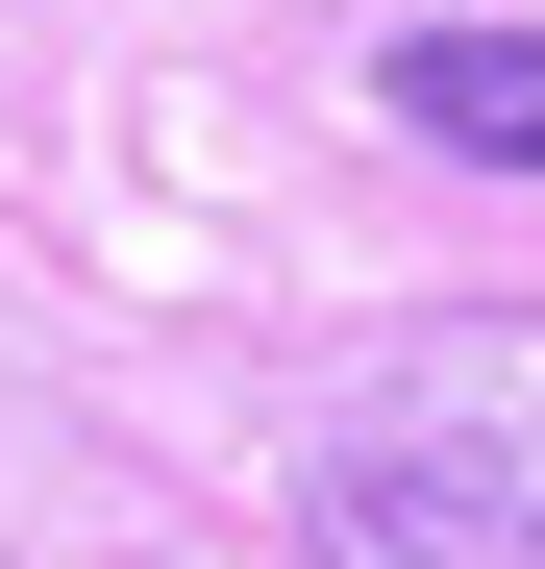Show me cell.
I'll use <instances>...</instances> for the list:
<instances>
[{
	"mask_svg": "<svg viewBox=\"0 0 545 569\" xmlns=\"http://www.w3.org/2000/svg\"><path fill=\"white\" fill-rule=\"evenodd\" d=\"M323 569H545V322H397L298 446Z\"/></svg>",
	"mask_w": 545,
	"mask_h": 569,
	"instance_id": "1",
	"label": "cell"
},
{
	"mask_svg": "<svg viewBox=\"0 0 545 569\" xmlns=\"http://www.w3.org/2000/svg\"><path fill=\"white\" fill-rule=\"evenodd\" d=\"M373 100H397L446 173H545V26H397Z\"/></svg>",
	"mask_w": 545,
	"mask_h": 569,
	"instance_id": "2",
	"label": "cell"
}]
</instances>
